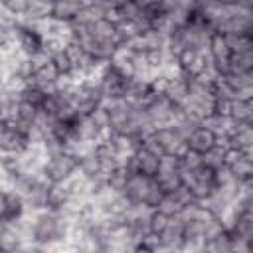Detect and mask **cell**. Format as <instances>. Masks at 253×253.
<instances>
[{"label":"cell","mask_w":253,"mask_h":253,"mask_svg":"<svg viewBox=\"0 0 253 253\" xmlns=\"http://www.w3.org/2000/svg\"><path fill=\"white\" fill-rule=\"evenodd\" d=\"M71 223L73 221H69V217H65L59 211L42 210L32 219V241L36 245H51L63 241V237H67Z\"/></svg>","instance_id":"cell-1"},{"label":"cell","mask_w":253,"mask_h":253,"mask_svg":"<svg viewBox=\"0 0 253 253\" xmlns=\"http://www.w3.org/2000/svg\"><path fill=\"white\" fill-rule=\"evenodd\" d=\"M121 194L125 198H128V202L132 206H144L150 210H154L162 198V192L156 186L154 178H146L140 174H130Z\"/></svg>","instance_id":"cell-2"},{"label":"cell","mask_w":253,"mask_h":253,"mask_svg":"<svg viewBox=\"0 0 253 253\" xmlns=\"http://www.w3.org/2000/svg\"><path fill=\"white\" fill-rule=\"evenodd\" d=\"M142 107H144V113H146L152 128L172 126L176 123L178 115L182 113V107L176 105L174 101H170L164 93H152V97Z\"/></svg>","instance_id":"cell-3"},{"label":"cell","mask_w":253,"mask_h":253,"mask_svg":"<svg viewBox=\"0 0 253 253\" xmlns=\"http://www.w3.org/2000/svg\"><path fill=\"white\" fill-rule=\"evenodd\" d=\"M77 172V156L69 150L49 154L42 166V176L45 182L55 184V182H65L73 178Z\"/></svg>","instance_id":"cell-4"},{"label":"cell","mask_w":253,"mask_h":253,"mask_svg":"<svg viewBox=\"0 0 253 253\" xmlns=\"http://www.w3.org/2000/svg\"><path fill=\"white\" fill-rule=\"evenodd\" d=\"M71 105H73L77 117L93 115L99 107H103V97H101L99 87L91 81L79 83L71 93Z\"/></svg>","instance_id":"cell-5"},{"label":"cell","mask_w":253,"mask_h":253,"mask_svg":"<svg viewBox=\"0 0 253 253\" xmlns=\"http://www.w3.org/2000/svg\"><path fill=\"white\" fill-rule=\"evenodd\" d=\"M150 138L160 152V156H174L180 158L188 148H186V138L174 128V126H158L150 132Z\"/></svg>","instance_id":"cell-6"},{"label":"cell","mask_w":253,"mask_h":253,"mask_svg":"<svg viewBox=\"0 0 253 253\" xmlns=\"http://www.w3.org/2000/svg\"><path fill=\"white\" fill-rule=\"evenodd\" d=\"M128 77H125L121 71H117L111 63H105L99 79H97V87L101 91L103 103H111V101H121L125 95V83Z\"/></svg>","instance_id":"cell-7"},{"label":"cell","mask_w":253,"mask_h":253,"mask_svg":"<svg viewBox=\"0 0 253 253\" xmlns=\"http://www.w3.org/2000/svg\"><path fill=\"white\" fill-rule=\"evenodd\" d=\"M14 43L18 45V51L24 57H32V55L43 51V36L32 24L18 22L14 26Z\"/></svg>","instance_id":"cell-8"},{"label":"cell","mask_w":253,"mask_h":253,"mask_svg":"<svg viewBox=\"0 0 253 253\" xmlns=\"http://www.w3.org/2000/svg\"><path fill=\"white\" fill-rule=\"evenodd\" d=\"M225 170L237 182H251L253 178V160L249 152H239L233 148H225Z\"/></svg>","instance_id":"cell-9"},{"label":"cell","mask_w":253,"mask_h":253,"mask_svg":"<svg viewBox=\"0 0 253 253\" xmlns=\"http://www.w3.org/2000/svg\"><path fill=\"white\" fill-rule=\"evenodd\" d=\"M215 144H217V136L210 128H206L204 125H200L194 132H190L186 136V148L196 152V154H200V156L206 154L208 150H211Z\"/></svg>","instance_id":"cell-10"},{"label":"cell","mask_w":253,"mask_h":253,"mask_svg":"<svg viewBox=\"0 0 253 253\" xmlns=\"http://www.w3.org/2000/svg\"><path fill=\"white\" fill-rule=\"evenodd\" d=\"M73 198V190H71V178L65 182H55L47 186V210L59 211L63 206H67V202Z\"/></svg>","instance_id":"cell-11"},{"label":"cell","mask_w":253,"mask_h":253,"mask_svg":"<svg viewBox=\"0 0 253 253\" xmlns=\"http://www.w3.org/2000/svg\"><path fill=\"white\" fill-rule=\"evenodd\" d=\"M227 119L231 125H253V99H231Z\"/></svg>","instance_id":"cell-12"},{"label":"cell","mask_w":253,"mask_h":253,"mask_svg":"<svg viewBox=\"0 0 253 253\" xmlns=\"http://www.w3.org/2000/svg\"><path fill=\"white\" fill-rule=\"evenodd\" d=\"M81 8V2H69V0H61V2H51V20L61 22V24H71L77 16Z\"/></svg>","instance_id":"cell-13"},{"label":"cell","mask_w":253,"mask_h":253,"mask_svg":"<svg viewBox=\"0 0 253 253\" xmlns=\"http://www.w3.org/2000/svg\"><path fill=\"white\" fill-rule=\"evenodd\" d=\"M49 16H51V4L32 0V2L28 4L26 14H24V24H32V26H34V24H40V22L47 20Z\"/></svg>","instance_id":"cell-14"},{"label":"cell","mask_w":253,"mask_h":253,"mask_svg":"<svg viewBox=\"0 0 253 253\" xmlns=\"http://www.w3.org/2000/svg\"><path fill=\"white\" fill-rule=\"evenodd\" d=\"M227 73H253V51L231 53L227 63Z\"/></svg>","instance_id":"cell-15"},{"label":"cell","mask_w":253,"mask_h":253,"mask_svg":"<svg viewBox=\"0 0 253 253\" xmlns=\"http://www.w3.org/2000/svg\"><path fill=\"white\" fill-rule=\"evenodd\" d=\"M202 164L213 172L225 168V148L215 144L211 150H208L206 154H202Z\"/></svg>","instance_id":"cell-16"},{"label":"cell","mask_w":253,"mask_h":253,"mask_svg":"<svg viewBox=\"0 0 253 253\" xmlns=\"http://www.w3.org/2000/svg\"><path fill=\"white\" fill-rule=\"evenodd\" d=\"M168 221H170V217H166V215H162V213H158V211L152 210L150 215H148V231H150V237H158L166 229Z\"/></svg>","instance_id":"cell-17"},{"label":"cell","mask_w":253,"mask_h":253,"mask_svg":"<svg viewBox=\"0 0 253 253\" xmlns=\"http://www.w3.org/2000/svg\"><path fill=\"white\" fill-rule=\"evenodd\" d=\"M28 4H30L28 0H6V2H2V8L8 16L18 20V18H24V14L28 10Z\"/></svg>","instance_id":"cell-18"},{"label":"cell","mask_w":253,"mask_h":253,"mask_svg":"<svg viewBox=\"0 0 253 253\" xmlns=\"http://www.w3.org/2000/svg\"><path fill=\"white\" fill-rule=\"evenodd\" d=\"M130 253H158L156 239H154V237H148V239L136 241V243L130 247Z\"/></svg>","instance_id":"cell-19"},{"label":"cell","mask_w":253,"mask_h":253,"mask_svg":"<svg viewBox=\"0 0 253 253\" xmlns=\"http://www.w3.org/2000/svg\"><path fill=\"white\" fill-rule=\"evenodd\" d=\"M8 217V192L0 188V221H6Z\"/></svg>","instance_id":"cell-20"},{"label":"cell","mask_w":253,"mask_h":253,"mask_svg":"<svg viewBox=\"0 0 253 253\" xmlns=\"http://www.w3.org/2000/svg\"><path fill=\"white\" fill-rule=\"evenodd\" d=\"M0 79H2V59H0Z\"/></svg>","instance_id":"cell-21"}]
</instances>
